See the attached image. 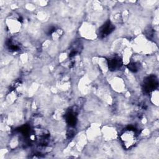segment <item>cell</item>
Instances as JSON below:
<instances>
[{"label": "cell", "instance_id": "obj_1", "mask_svg": "<svg viewBox=\"0 0 159 159\" xmlns=\"http://www.w3.org/2000/svg\"><path fill=\"white\" fill-rule=\"evenodd\" d=\"M138 130L132 126L127 127L120 135V139L124 148L126 150L132 148L138 140Z\"/></svg>", "mask_w": 159, "mask_h": 159}, {"label": "cell", "instance_id": "obj_2", "mask_svg": "<svg viewBox=\"0 0 159 159\" xmlns=\"http://www.w3.org/2000/svg\"><path fill=\"white\" fill-rule=\"evenodd\" d=\"M142 90L145 94H150L155 91L158 86V80L154 75H150L143 79Z\"/></svg>", "mask_w": 159, "mask_h": 159}, {"label": "cell", "instance_id": "obj_3", "mask_svg": "<svg viewBox=\"0 0 159 159\" xmlns=\"http://www.w3.org/2000/svg\"><path fill=\"white\" fill-rule=\"evenodd\" d=\"M107 64L111 71H116L122 68L123 61L119 56L114 55L107 58Z\"/></svg>", "mask_w": 159, "mask_h": 159}, {"label": "cell", "instance_id": "obj_4", "mask_svg": "<svg viewBox=\"0 0 159 159\" xmlns=\"http://www.w3.org/2000/svg\"><path fill=\"white\" fill-rule=\"evenodd\" d=\"M115 29L114 25L109 20H107L98 30V35L100 39H104L110 35Z\"/></svg>", "mask_w": 159, "mask_h": 159}, {"label": "cell", "instance_id": "obj_5", "mask_svg": "<svg viewBox=\"0 0 159 159\" xmlns=\"http://www.w3.org/2000/svg\"><path fill=\"white\" fill-rule=\"evenodd\" d=\"M65 119L69 127H75L77 123L76 112L71 109L68 110L65 114Z\"/></svg>", "mask_w": 159, "mask_h": 159}, {"label": "cell", "instance_id": "obj_6", "mask_svg": "<svg viewBox=\"0 0 159 159\" xmlns=\"http://www.w3.org/2000/svg\"><path fill=\"white\" fill-rule=\"evenodd\" d=\"M6 45L9 50L11 52H17L20 50V45L16 41L12 40V39H8L6 42Z\"/></svg>", "mask_w": 159, "mask_h": 159}, {"label": "cell", "instance_id": "obj_7", "mask_svg": "<svg viewBox=\"0 0 159 159\" xmlns=\"http://www.w3.org/2000/svg\"><path fill=\"white\" fill-rule=\"evenodd\" d=\"M127 68L132 73H137L140 68V65L139 62L131 61L127 65Z\"/></svg>", "mask_w": 159, "mask_h": 159}, {"label": "cell", "instance_id": "obj_8", "mask_svg": "<svg viewBox=\"0 0 159 159\" xmlns=\"http://www.w3.org/2000/svg\"><path fill=\"white\" fill-rule=\"evenodd\" d=\"M17 130L24 136L28 137L30 133V127L29 125L25 124L17 129Z\"/></svg>", "mask_w": 159, "mask_h": 159}, {"label": "cell", "instance_id": "obj_9", "mask_svg": "<svg viewBox=\"0 0 159 159\" xmlns=\"http://www.w3.org/2000/svg\"><path fill=\"white\" fill-rule=\"evenodd\" d=\"M74 134H75L74 132L72 130H70L68 131V132L66 134V135H67V137L68 139H71L74 136Z\"/></svg>", "mask_w": 159, "mask_h": 159}]
</instances>
